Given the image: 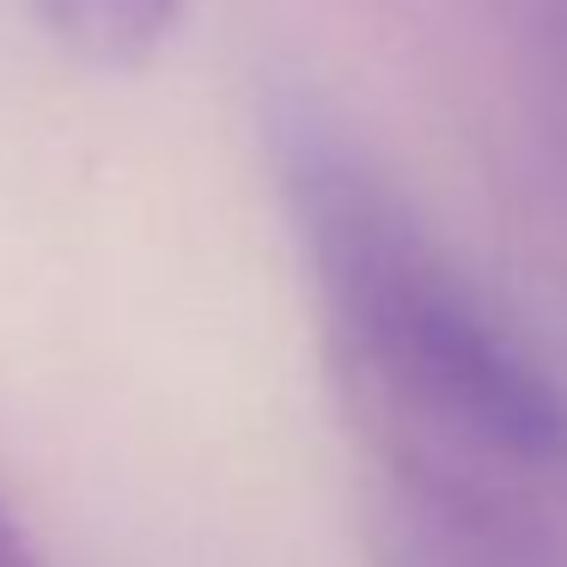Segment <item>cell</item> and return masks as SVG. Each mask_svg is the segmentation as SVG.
Segmentation results:
<instances>
[{"instance_id":"277c9868","label":"cell","mask_w":567,"mask_h":567,"mask_svg":"<svg viewBox=\"0 0 567 567\" xmlns=\"http://www.w3.org/2000/svg\"><path fill=\"white\" fill-rule=\"evenodd\" d=\"M372 555H379V567H530L421 506L396 501V494H379V506H372Z\"/></svg>"},{"instance_id":"3957f363","label":"cell","mask_w":567,"mask_h":567,"mask_svg":"<svg viewBox=\"0 0 567 567\" xmlns=\"http://www.w3.org/2000/svg\"><path fill=\"white\" fill-rule=\"evenodd\" d=\"M31 7L74 62L104 74L147 68L184 13V0H31Z\"/></svg>"},{"instance_id":"6da1fadb","label":"cell","mask_w":567,"mask_h":567,"mask_svg":"<svg viewBox=\"0 0 567 567\" xmlns=\"http://www.w3.org/2000/svg\"><path fill=\"white\" fill-rule=\"evenodd\" d=\"M262 141L336 403L384 494L530 567H567V384L464 281L342 116L275 86Z\"/></svg>"},{"instance_id":"5b68a950","label":"cell","mask_w":567,"mask_h":567,"mask_svg":"<svg viewBox=\"0 0 567 567\" xmlns=\"http://www.w3.org/2000/svg\"><path fill=\"white\" fill-rule=\"evenodd\" d=\"M0 567H43V555L31 549V537L19 525V513L7 506V494H0Z\"/></svg>"},{"instance_id":"7a4b0ae2","label":"cell","mask_w":567,"mask_h":567,"mask_svg":"<svg viewBox=\"0 0 567 567\" xmlns=\"http://www.w3.org/2000/svg\"><path fill=\"white\" fill-rule=\"evenodd\" d=\"M501 80L525 172L567 220V0H494Z\"/></svg>"}]
</instances>
